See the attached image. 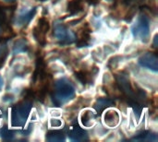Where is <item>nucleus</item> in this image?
Masks as SVG:
<instances>
[{"label":"nucleus","instance_id":"nucleus-1","mask_svg":"<svg viewBox=\"0 0 158 142\" xmlns=\"http://www.w3.org/2000/svg\"><path fill=\"white\" fill-rule=\"evenodd\" d=\"M75 96V88L66 78L57 79L51 93V99L56 106H62Z\"/></svg>","mask_w":158,"mask_h":142},{"label":"nucleus","instance_id":"nucleus-2","mask_svg":"<svg viewBox=\"0 0 158 142\" xmlns=\"http://www.w3.org/2000/svg\"><path fill=\"white\" fill-rule=\"evenodd\" d=\"M32 107V101L24 99L15 104L11 109V125L15 128L23 127L30 116Z\"/></svg>","mask_w":158,"mask_h":142},{"label":"nucleus","instance_id":"nucleus-3","mask_svg":"<svg viewBox=\"0 0 158 142\" xmlns=\"http://www.w3.org/2000/svg\"><path fill=\"white\" fill-rule=\"evenodd\" d=\"M134 38L146 43L150 37V21L145 15H140L131 28Z\"/></svg>","mask_w":158,"mask_h":142},{"label":"nucleus","instance_id":"nucleus-4","mask_svg":"<svg viewBox=\"0 0 158 142\" xmlns=\"http://www.w3.org/2000/svg\"><path fill=\"white\" fill-rule=\"evenodd\" d=\"M54 36L61 44H69L76 41V34L63 24L54 26Z\"/></svg>","mask_w":158,"mask_h":142},{"label":"nucleus","instance_id":"nucleus-5","mask_svg":"<svg viewBox=\"0 0 158 142\" xmlns=\"http://www.w3.org/2000/svg\"><path fill=\"white\" fill-rule=\"evenodd\" d=\"M50 25L48 20L45 18H41L38 20L37 25L34 27L32 30V34L34 39L40 43V44H44L45 43V34L49 30Z\"/></svg>","mask_w":158,"mask_h":142},{"label":"nucleus","instance_id":"nucleus-6","mask_svg":"<svg viewBox=\"0 0 158 142\" xmlns=\"http://www.w3.org/2000/svg\"><path fill=\"white\" fill-rule=\"evenodd\" d=\"M139 64L150 70L157 72L158 56L155 53H146L139 58Z\"/></svg>","mask_w":158,"mask_h":142},{"label":"nucleus","instance_id":"nucleus-7","mask_svg":"<svg viewBox=\"0 0 158 142\" xmlns=\"http://www.w3.org/2000/svg\"><path fill=\"white\" fill-rule=\"evenodd\" d=\"M36 14V7L21 11L15 19V24L19 28H25Z\"/></svg>","mask_w":158,"mask_h":142},{"label":"nucleus","instance_id":"nucleus-8","mask_svg":"<svg viewBox=\"0 0 158 142\" xmlns=\"http://www.w3.org/2000/svg\"><path fill=\"white\" fill-rule=\"evenodd\" d=\"M69 138L72 141H86L89 140V136L86 130L81 128L78 125L72 126L69 130Z\"/></svg>","mask_w":158,"mask_h":142},{"label":"nucleus","instance_id":"nucleus-9","mask_svg":"<svg viewBox=\"0 0 158 142\" xmlns=\"http://www.w3.org/2000/svg\"><path fill=\"white\" fill-rule=\"evenodd\" d=\"M114 105V101L110 98H98L94 103V108L97 113H102L106 108Z\"/></svg>","mask_w":158,"mask_h":142},{"label":"nucleus","instance_id":"nucleus-10","mask_svg":"<svg viewBox=\"0 0 158 142\" xmlns=\"http://www.w3.org/2000/svg\"><path fill=\"white\" fill-rule=\"evenodd\" d=\"M104 119H105V123H106V126H108L110 128H114L119 122V116L116 111L110 110V111H107L105 114Z\"/></svg>","mask_w":158,"mask_h":142},{"label":"nucleus","instance_id":"nucleus-11","mask_svg":"<svg viewBox=\"0 0 158 142\" xmlns=\"http://www.w3.org/2000/svg\"><path fill=\"white\" fill-rule=\"evenodd\" d=\"M45 140L49 142H62L65 141L66 137L61 130H50L46 133Z\"/></svg>","mask_w":158,"mask_h":142},{"label":"nucleus","instance_id":"nucleus-12","mask_svg":"<svg viewBox=\"0 0 158 142\" xmlns=\"http://www.w3.org/2000/svg\"><path fill=\"white\" fill-rule=\"evenodd\" d=\"M158 138L156 133H153L151 131H144L141 134L135 136L133 139H131L132 141H157Z\"/></svg>","mask_w":158,"mask_h":142},{"label":"nucleus","instance_id":"nucleus-13","mask_svg":"<svg viewBox=\"0 0 158 142\" xmlns=\"http://www.w3.org/2000/svg\"><path fill=\"white\" fill-rule=\"evenodd\" d=\"M91 39V36H90V30L87 29V28H83L81 32V35H80V38L77 42V46L78 47H84V46H87L89 44V41Z\"/></svg>","mask_w":158,"mask_h":142},{"label":"nucleus","instance_id":"nucleus-14","mask_svg":"<svg viewBox=\"0 0 158 142\" xmlns=\"http://www.w3.org/2000/svg\"><path fill=\"white\" fill-rule=\"evenodd\" d=\"M75 77L83 85H86L87 83H89L92 80V74L87 70H79V71H77L75 73Z\"/></svg>","mask_w":158,"mask_h":142},{"label":"nucleus","instance_id":"nucleus-15","mask_svg":"<svg viewBox=\"0 0 158 142\" xmlns=\"http://www.w3.org/2000/svg\"><path fill=\"white\" fill-rule=\"evenodd\" d=\"M83 9L82 2L81 0H72L69 2L68 5V10L70 12V14H78Z\"/></svg>","mask_w":158,"mask_h":142},{"label":"nucleus","instance_id":"nucleus-16","mask_svg":"<svg viewBox=\"0 0 158 142\" xmlns=\"http://www.w3.org/2000/svg\"><path fill=\"white\" fill-rule=\"evenodd\" d=\"M94 115L93 114L92 111H85L83 112L82 116H81V122L83 124L84 127H90L94 124Z\"/></svg>","mask_w":158,"mask_h":142},{"label":"nucleus","instance_id":"nucleus-17","mask_svg":"<svg viewBox=\"0 0 158 142\" xmlns=\"http://www.w3.org/2000/svg\"><path fill=\"white\" fill-rule=\"evenodd\" d=\"M0 137L4 140H12L15 137V131L10 130L7 127H4L0 129Z\"/></svg>","mask_w":158,"mask_h":142},{"label":"nucleus","instance_id":"nucleus-18","mask_svg":"<svg viewBox=\"0 0 158 142\" xmlns=\"http://www.w3.org/2000/svg\"><path fill=\"white\" fill-rule=\"evenodd\" d=\"M27 41L24 39H19L18 40L13 47V52L14 54L19 53V52H25L27 50Z\"/></svg>","mask_w":158,"mask_h":142},{"label":"nucleus","instance_id":"nucleus-19","mask_svg":"<svg viewBox=\"0 0 158 142\" xmlns=\"http://www.w3.org/2000/svg\"><path fill=\"white\" fill-rule=\"evenodd\" d=\"M7 55V48L6 45H3L0 47V66L4 64V60L6 59Z\"/></svg>","mask_w":158,"mask_h":142},{"label":"nucleus","instance_id":"nucleus-20","mask_svg":"<svg viewBox=\"0 0 158 142\" xmlns=\"http://www.w3.org/2000/svg\"><path fill=\"white\" fill-rule=\"evenodd\" d=\"M50 125H51V127H55V128H56V127H60L61 126V121L59 120V119H51V122H50Z\"/></svg>","mask_w":158,"mask_h":142},{"label":"nucleus","instance_id":"nucleus-21","mask_svg":"<svg viewBox=\"0 0 158 142\" xmlns=\"http://www.w3.org/2000/svg\"><path fill=\"white\" fill-rule=\"evenodd\" d=\"M143 0H122V2L125 4V5H130L131 3H138V2H141Z\"/></svg>","mask_w":158,"mask_h":142},{"label":"nucleus","instance_id":"nucleus-22","mask_svg":"<svg viewBox=\"0 0 158 142\" xmlns=\"http://www.w3.org/2000/svg\"><path fill=\"white\" fill-rule=\"evenodd\" d=\"M90 5H96V4H98L99 3V1L100 0H86Z\"/></svg>","mask_w":158,"mask_h":142},{"label":"nucleus","instance_id":"nucleus-23","mask_svg":"<svg viewBox=\"0 0 158 142\" xmlns=\"http://www.w3.org/2000/svg\"><path fill=\"white\" fill-rule=\"evenodd\" d=\"M154 47L157 48V34H156V36L154 38Z\"/></svg>","mask_w":158,"mask_h":142},{"label":"nucleus","instance_id":"nucleus-24","mask_svg":"<svg viewBox=\"0 0 158 142\" xmlns=\"http://www.w3.org/2000/svg\"><path fill=\"white\" fill-rule=\"evenodd\" d=\"M3 85H4V80H3L2 77L0 76V91H1V89H2V87H3Z\"/></svg>","mask_w":158,"mask_h":142},{"label":"nucleus","instance_id":"nucleus-25","mask_svg":"<svg viewBox=\"0 0 158 142\" xmlns=\"http://www.w3.org/2000/svg\"><path fill=\"white\" fill-rule=\"evenodd\" d=\"M4 1H6V2H14L15 0H4Z\"/></svg>","mask_w":158,"mask_h":142},{"label":"nucleus","instance_id":"nucleus-26","mask_svg":"<svg viewBox=\"0 0 158 142\" xmlns=\"http://www.w3.org/2000/svg\"><path fill=\"white\" fill-rule=\"evenodd\" d=\"M106 1H108V2H113V1H115V0H106Z\"/></svg>","mask_w":158,"mask_h":142},{"label":"nucleus","instance_id":"nucleus-27","mask_svg":"<svg viewBox=\"0 0 158 142\" xmlns=\"http://www.w3.org/2000/svg\"><path fill=\"white\" fill-rule=\"evenodd\" d=\"M0 117H1V115H0Z\"/></svg>","mask_w":158,"mask_h":142}]
</instances>
